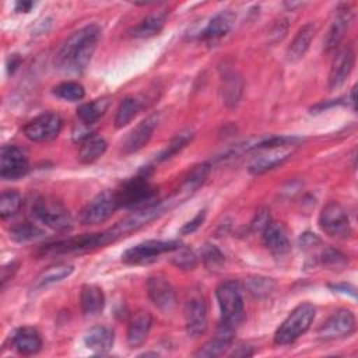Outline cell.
<instances>
[{"instance_id": "obj_14", "label": "cell", "mask_w": 358, "mask_h": 358, "mask_svg": "<svg viewBox=\"0 0 358 358\" xmlns=\"http://www.w3.org/2000/svg\"><path fill=\"white\" fill-rule=\"evenodd\" d=\"M295 145H277V147H266L260 148V151L249 164V172L253 175L263 173L268 169H273L281 165L285 159L289 158Z\"/></svg>"}, {"instance_id": "obj_5", "label": "cell", "mask_w": 358, "mask_h": 358, "mask_svg": "<svg viewBox=\"0 0 358 358\" xmlns=\"http://www.w3.org/2000/svg\"><path fill=\"white\" fill-rule=\"evenodd\" d=\"M32 214L55 231H67L73 227V218L67 207L50 196L38 197L32 204Z\"/></svg>"}, {"instance_id": "obj_31", "label": "cell", "mask_w": 358, "mask_h": 358, "mask_svg": "<svg viewBox=\"0 0 358 358\" xmlns=\"http://www.w3.org/2000/svg\"><path fill=\"white\" fill-rule=\"evenodd\" d=\"M105 151H106V141L101 137L91 136L90 138L81 143V147L78 151V159L83 164H91L96 161L99 157H102Z\"/></svg>"}, {"instance_id": "obj_3", "label": "cell", "mask_w": 358, "mask_h": 358, "mask_svg": "<svg viewBox=\"0 0 358 358\" xmlns=\"http://www.w3.org/2000/svg\"><path fill=\"white\" fill-rule=\"evenodd\" d=\"M215 296L221 309L220 326L236 331L243 319V299L239 285L235 281H224L217 287Z\"/></svg>"}, {"instance_id": "obj_15", "label": "cell", "mask_w": 358, "mask_h": 358, "mask_svg": "<svg viewBox=\"0 0 358 358\" xmlns=\"http://www.w3.org/2000/svg\"><path fill=\"white\" fill-rule=\"evenodd\" d=\"M354 67V50L351 46L345 45L338 48L336 56L333 57L330 73H329V88L337 90L341 87L348 78L351 70Z\"/></svg>"}, {"instance_id": "obj_2", "label": "cell", "mask_w": 358, "mask_h": 358, "mask_svg": "<svg viewBox=\"0 0 358 358\" xmlns=\"http://www.w3.org/2000/svg\"><path fill=\"white\" fill-rule=\"evenodd\" d=\"M119 207L141 208L155 203L158 189L150 182L147 171L123 182V185L115 192Z\"/></svg>"}, {"instance_id": "obj_13", "label": "cell", "mask_w": 358, "mask_h": 358, "mask_svg": "<svg viewBox=\"0 0 358 358\" xmlns=\"http://www.w3.org/2000/svg\"><path fill=\"white\" fill-rule=\"evenodd\" d=\"M29 171L27 155L15 145H4L0 157V176L6 180L22 178Z\"/></svg>"}, {"instance_id": "obj_16", "label": "cell", "mask_w": 358, "mask_h": 358, "mask_svg": "<svg viewBox=\"0 0 358 358\" xmlns=\"http://www.w3.org/2000/svg\"><path fill=\"white\" fill-rule=\"evenodd\" d=\"M147 292L152 303L164 312H169L176 303L175 291L171 282L161 275H152L147 280Z\"/></svg>"}, {"instance_id": "obj_38", "label": "cell", "mask_w": 358, "mask_h": 358, "mask_svg": "<svg viewBox=\"0 0 358 358\" xmlns=\"http://www.w3.org/2000/svg\"><path fill=\"white\" fill-rule=\"evenodd\" d=\"M173 252H175V255L171 257V262L178 268L189 271V270H193L197 266V257H196V255L193 253L192 249L180 245Z\"/></svg>"}, {"instance_id": "obj_32", "label": "cell", "mask_w": 358, "mask_h": 358, "mask_svg": "<svg viewBox=\"0 0 358 358\" xmlns=\"http://www.w3.org/2000/svg\"><path fill=\"white\" fill-rule=\"evenodd\" d=\"M140 108H141V102H140L137 98H134V96H126V98L120 102V105H119V108H117V110H116L115 126H116L117 129H122V127L127 126V124L131 122V119L137 115V112L140 110Z\"/></svg>"}, {"instance_id": "obj_22", "label": "cell", "mask_w": 358, "mask_h": 358, "mask_svg": "<svg viewBox=\"0 0 358 358\" xmlns=\"http://www.w3.org/2000/svg\"><path fill=\"white\" fill-rule=\"evenodd\" d=\"M113 341H115L113 330L103 324L91 327L85 333V337H84V343H85L87 348H90L91 351H95L98 354L108 352L112 348Z\"/></svg>"}, {"instance_id": "obj_29", "label": "cell", "mask_w": 358, "mask_h": 358, "mask_svg": "<svg viewBox=\"0 0 358 358\" xmlns=\"http://www.w3.org/2000/svg\"><path fill=\"white\" fill-rule=\"evenodd\" d=\"M73 270H74V267L67 263H57V264L49 266L38 274L32 287H34V289H41L53 282H59L63 278L69 277L73 273Z\"/></svg>"}, {"instance_id": "obj_17", "label": "cell", "mask_w": 358, "mask_h": 358, "mask_svg": "<svg viewBox=\"0 0 358 358\" xmlns=\"http://www.w3.org/2000/svg\"><path fill=\"white\" fill-rule=\"evenodd\" d=\"M158 115H151L145 117L143 122H140L136 129L131 130V133L127 136L124 144H123V152L131 154L138 150H141L151 138L157 124H158Z\"/></svg>"}, {"instance_id": "obj_43", "label": "cell", "mask_w": 358, "mask_h": 358, "mask_svg": "<svg viewBox=\"0 0 358 358\" xmlns=\"http://www.w3.org/2000/svg\"><path fill=\"white\" fill-rule=\"evenodd\" d=\"M299 246L303 248V249H309V248H315L320 243V238L316 235V234H312V232H303L299 239Z\"/></svg>"}, {"instance_id": "obj_39", "label": "cell", "mask_w": 358, "mask_h": 358, "mask_svg": "<svg viewBox=\"0 0 358 358\" xmlns=\"http://www.w3.org/2000/svg\"><path fill=\"white\" fill-rule=\"evenodd\" d=\"M201 259H203L206 267L210 270H218L224 264V260H225L221 250L211 243H206L201 248Z\"/></svg>"}, {"instance_id": "obj_21", "label": "cell", "mask_w": 358, "mask_h": 358, "mask_svg": "<svg viewBox=\"0 0 358 358\" xmlns=\"http://www.w3.org/2000/svg\"><path fill=\"white\" fill-rule=\"evenodd\" d=\"M151 324H152V317H151L150 312H147V310L136 312L129 323L127 344L131 348L140 347L145 341L148 331L151 329Z\"/></svg>"}, {"instance_id": "obj_20", "label": "cell", "mask_w": 358, "mask_h": 358, "mask_svg": "<svg viewBox=\"0 0 358 358\" xmlns=\"http://www.w3.org/2000/svg\"><path fill=\"white\" fill-rule=\"evenodd\" d=\"M13 347L22 355L36 354L42 348V338L36 329L24 326L17 329L10 337Z\"/></svg>"}, {"instance_id": "obj_7", "label": "cell", "mask_w": 358, "mask_h": 358, "mask_svg": "<svg viewBox=\"0 0 358 358\" xmlns=\"http://www.w3.org/2000/svg\"><path fill=\"white\" fill-rule=\"evenodd\" d=\"M180 245L178 241H145L124 250L122 260L127 264H147L164 253L173 252Z\"/></svg>"}, {"instance_id": "obj_35", "label": "cell", "mask_w": 358, "mask_h": 358, "mask_svg": "<svg viewBox=\"0 0 358 358\" xmlns=\"http://www.w3.org/2000/svg\"><path fill=\"white\" fill-rule=\"evenodd\" d=\"M22 203L21 194L17 190H4L0 197V215L1 218H10L15 215Z\"/></svg>"}, {"instance_id": "obj_40", "label": "cell", "mask_w": 358, "mask_h": 358, "mask_svg": "<svg viewBox=\"0 0 358 358\" xmlns=\"http://www.w3.org/2000/svg\"><path fill=\"white\" fill-rule=\"evenodd\" d=\"M320 262L329 268H343L347 264L348 259L341 252H338L333 248H327L322 252Z\"/></svg>"}, {"instance_id": "obj_10", "label": "cell", "mask_w": 358, "mask_h": 358, "mask_svg": "<svg viewBox=\"0 0 358 358\" xmlns=\"http://www.w3.org/2000/svg\"><path fill=\"white\" fill-rule=\"evenodd\" d=\"M62 117L55 112H45L31 122H28L24 127V134L27 138L35 143H43L53 140L62 130Z\"/></svg>"}, {"instance_id": "obj_25", "label": "cell", "mask_w": 358, "mask_h": 358, "mask_svg": "<svg viewBox=\"0 0 358 358\" xmlns=\"http://www.w3.org/2000/svg\"><path fill=\"white\" fill-rule=\"evenodd\" d=\"M166 21V11H157L148 14L145 18H143L136 27H133L129 34L133 38H150L164 28Z\"/></svg>"}, {"instance_id": "obj_12", "label": "cell", "mask_w": 358, "mask_h": 358, "mask_svg": "<svg viewBox=\"0 0 358 358\" xmlns=\"http://www.w3.org/2000/svg\"><path fill=\"white\" fill-rule=\"evenodd\" d=\"M186 331L190 337H199L207 330V303L200 292H192L185 303Z\"/></svg>"}, {"instance_id": "obj_47", "label": "cell", "mask_w": 358, "mask_h": 358, "mask_svg": "<svg viewBox=\"0 0 358 358\" xmlns=\"http://www.w3.org/2000/svg\"><path fill=\"white\" fill-rule=\"evenodd\" d=\"M20 64V57L17 55H13L10 59H8V71H14L17 69V66Z\"/></svg>"}, {"instance_id": "obj_36", "label": "cell", "mask_w": 358, "mask_h": 358, "mask_svg": "<svg viewBox=\"0 0 358 358\" xmlns=\"http://www.w3.org/2000/svg\"><path fill=\"white\" fill-rule=\"evenodd\" d=\"M53 94L64 101H80L85 95V90L80 83L64 81L53 88Z\"/></svg>"}, {"instance_id": "obj_42", "label": "cell", "mask_w": 358, "mask_h": 358, "mask_svg": "<svg viewBox=\"0 0 358 358\" xmlns=\"http://www.w3.org/2000/svg\"><path fill=\"white\" fill-rule=\"evenodd\" d=\"M204 220H206V210H203V211H199V214L192 220V221H189V222H186L183 227H182V229H180V232L183 234V235H187V234H192V232H194L196 229H199L200 227H201V224L204 222Z\"/></svg>"}, {"instance_id": "obj_44", "label": "cell", "mask_w": 358, "mask_h": 358, "mask_svg": "<svg viewBox=\"0 0 358 358\" xmlns=\"http://www.w3.org/2000/svg\"><path fill=\"white\" fill-rule=\"evenodd\" d=\"M17 267H18V264L15 262H11V263L1 267V287H4L6 282L13 278V275L17 271Z\"/></svg>"}, {"instance_id": "obj_28", "label": "cell", "mask_w": 358, "mask_h": 358, "mask_svg": "<svg viewBox=\"0 0 358 358\" xmlns=\"http://www.w3.org/2000/svg\"><path fill=\"white\" fill-rule=\"evenodd\" d=\"M235 333L218 327L217 334L213 340L206 343L194 355L196 357H218L225 352V350L231 345Z\"/></svg>"}, {"instance_id": "obj_18", "label": "cell", "mask_w": 358, "mask_h": 358, "mask_svg": "<svg viewBox=\"0 0 358 358\" xmlns=\"http://www.w3.org/2000/svg\"><path fill=\"white\" fill-rule=\"evenodd\" d=\"M262 239H263L264 246L274 256H284L291 249L287 232H285L284 227L278 222L270 221L266 225V228L262 231Z\"/></svg>"}, {"instance_id": "obj_46", "label": "cell", "mask_w": 358, "mask_h": 358, "mask_svg": "<svg viewBox=\"0 0 358 358\" xmlns=\"http://www.w3.org/2000/svg\"><path fill=\"white\" fill-rule=\"evenodd\" d=\"M32 7H34V3H32V1H25V0H22V1H17V3H15V11H17V13H29Z\"/></svg>"}, {"instance_id": "obj_6", "label": "cell", "mask_w": 358, "mask_h": 358, "mask_svg": "<svg viewBox=\"0 0 358 358\" xmlns=\"http://www.w3.org/2000/svg\"><path fill=\"white\" fill-rule=\"evenodd\" d=\"M119 208L115 192H102L88 201L78 214V221L83 225H98L112 217Z\"/></svg>"}, {"instance_id": "obj_41", "label": "cell", "mask_w": 358, "mask_h": 358, "mask_svg": "<svg viewBox=\"0 0 358 358\" xmlns=\"http://www.w3.org/2000/svg\"><path fill=\"white\" fill-rule=\"evenodd\" d=\"M270 221H271V218H270L268 210L260 208V210L256 213L255 220L252 221V229H253L255 232H260V234H262V231L266 228V225H267Z\"/></svg>"}, {"instance_id": "obj_23", "label": "cell", "mask_w": 358, "mask_h": 358, "mask_svg": "<svg viewBox=\"0 0 358 358\" xmlns=\"http://www.w3.org/2000/svg\"><path fill=\"white\" fill-rule=\"evenodd\" d=\"M80 305L84 316L92 317L99 315L105 306V296L102 289L92 284L84 285L80 294Z\"/></svg>"}, {"instance_id": "obj_19", "label": "cell", "mask_w": 358, "mask_h": 358, "mask_svg": "<svg viewBox=\"0 0 358 358\" xmlns=\"http://www.w3.org/2000/svg\"><path fill=\"white\" fill-rule=\"evenodd\" d=\"M351 22V11L348 7H340L337 8L334 18L330 24V28L327 31V35L324 38V50L331 52L338 48L340 42L343 41L348 27Z\"/></svg>"}, {"instance_id": "obj_1", "label": "cell", "mask_w": 358, "mask_h": 358, "mask_svg": "<svg viewBox=\"0 0 358 358\" xmlns=\"http://www.w3.org/2000/svg\"><path fill=\"white\" fill-rule=\"evenodd\" d=\"M101 29L96 24H90L71 34L55 57V67L63 73H81L96 49Z\"/></svg>"}, {"instance_id": "obj_9", "label": "cell", "mask_w": 358, "mask_h": 358, "mask_svg": "<svg viewBox=\"0 0 358 358\" xmlns=\"http://www.w3.org/2000/svg\"><path fill=\"white\" fill-rule=\"evenodd\" d=\"M319 225L331 238L344 239L351 235V225L345 210L336 201L327 203L319 215Z\"/></svg>"}, {"instance_id": "obj_26", "label": "cell", "mask_w": 358, "mask_h": 358, "mask_svg": "<svg viewBox=\"0 0 358 358\" xmlns=\"http://www.w3.org/2000/svg\"><path fill=\"white\" fill-rule=\"evenodd\" d=\"M243 91V81L235 71H227L221 80V95L222 102L228 108L238 105Z\"/></svg>"}, {"instance_id": "obj_27", "label": "cell", "mask_w": 358, "mask_h": 358, "mask_svg": "<svg viewBox=\"0 0 358 358\" xmlns=\"http://www.w3.org/2000/svg\"><path fill=\"white\" fill-rule=\"evenodd\" d=\"M315 34H316V27L313 24L303 25L298 31V34L295 35L294 41L291 42V45H289V48L287 50L288 60L298 62L299 59H302L303 55L306 53V50L309 49V45H310Z\"/></svg>"}, {"instance_id": "obj_4", "label": "cell", "mask_w": 358, "mask_h": 358, "mask_svg": "<svg viewBox=\"0 0 358 358\" xmlns=\"http://www.w3.org/2000/svg\"><path fill=\"white\" fill-rule=\"evenodd\" d=\"M315 319V306L312 303L298 305L288 317L280 324L274 334V341L278 345H287L299 338L312 324Z\"/></svg>"}, {"instance_id": "obj_30", "label": "cell", "mask_w": 358, "mask_h": 358, "mask_svg": "<svg viewBox=\"0 0 358 358\" xmlns=\"http://www.w3.org/2000/svg\"><path fill=\"white\" fill-rule=\"evenodd\" d=\"M108 106H109V98H99L92 102L81 105L77 109V116L81 123L91 126L105 113Z\"/></svg>"}, {"instance_id": "obj_33", "label": "cell", "mask_w": 358, "mask_h": 358, "mask_svg": "<svg viewBox=\"0 0 358 358\" xmlns=\"http://www.w3.org/2000/svg\"><path fill=\"white\" fill-rule=\"evenodd\" d=\"M245 287L248 292L252 294L255 298H266L274 291L275 282L268 277L253 275L245 280Z\"/></svg>"}, {"instance_id": "obj_34", "label": "cell", "mask_w": 358, "mask_h": 358, "mask_svg": "<svg viewBox=\"0 0 358 358\" xmlns=\"http://www.w3.org/2000/svg\"><path fill=\"white\" fill-rule=\"evenodd\" d=\"M43 236V231L32 222L24 221L10 228V238L15 242H29Z\"/></svg>"}, {"instance_id": "obj_37", "label": "cell", "mask_w": 358, "mask_h": 358, "mask_svg": "<svg viewBox=\"0 0 358 358\" xmlns=\"http://www.w3.org/2000/svg\"><path fill=\"white\" fill-rule=\"evenodd\" d=\"M193 138V133L190 131H183L180 134H178L175 138H172L169 141V144L166 145V148L157 157V162H162L169 159L171 157H173L175 154H178L180 150H183Z\"/></svg>"}, {"instance_id": "obj_8", "label": "cell", "mask_w": 358, "mask_h": 358, "mask_svg": "<svg viewBox=\"0 0 358 358\" xmlns=\"http://www.w3.org/2000/svg\"><path fill=\"white\" fill-rule=\"evenodd\" d=\"M102 246H105L102 232L84 234L80 236L48 243L41 249V253L42 255H64V253H77V252L81 253V252H88Z\"/></svg>"}, {"instance_id": "obj_11", "label": "cell", "mask_w": 358, "mask_h": 358, "mask_svg": "<svg viewBox=\"0 0 358 358\" xmlns=\"http://www.w3.org/2000/svg\"><path fill=\"white\" fill-rule=\"evenodd\" d=\"M355 330V316L350 309H338L327 317L317 330L322 340H337L348 337Z\"/></svg>"}, {"instance_id": "obj_24", "label": "cell", "mask_w": 358, "mask_h": 358, "mask_svg": "<svg viewBox=\"0 0 358 358\" xmlns=\"http://www.w3.org/2000/svg\"><path fill=\"white\" fill-rule=\"evenodd\" d=\"M234 22H235V14L229 10H222L210 20L207 27L201 32V38L208 41L220 39L231 31Z\"/></svg>"}, {"instance_id": "obj_45", "label": "cell", "mask_w": 358, "mask_h": 358, "mask_svg": "<svg viewBox=\"0 0 358 358\" xmlns=\"http://www.w3.org/2000/svg\"><path fill=\"white\" fill-rule=\"evenodd\" d=\"M250 355H253V350L249 345H239V347H236L231 352V357H242V358H245V357H250Z\"/></svg>"}]
</instances>
